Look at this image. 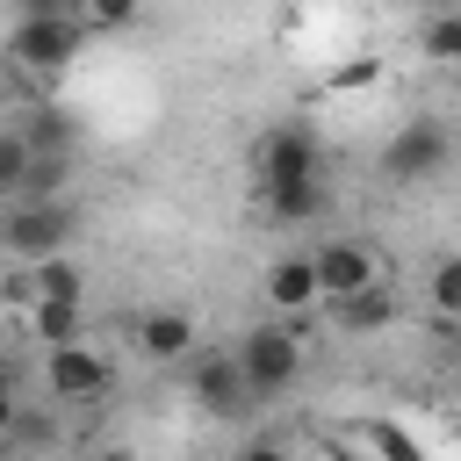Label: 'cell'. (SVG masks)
<instances>
[{
  "label": "cell",
  "mask_w": 461,
  "mask_h": 461,
  "mask_svg": "<svg viewBox=\"0 0 461 461\" xmlns=\"http://www.w3.org/2000/svg\"><path fill=\"white\" fill-rule=\"evenodd\" d=\"M72 230H79V209L72 202H0V252L22 259V267L65 259Z\"/></svg>",
  "instance_id": "6da1fadb"
},
{
  "label": "cell",
  "mask_w": 461,
  "mask_h": 461,
  "mask_svg": "<svg viewBox=\"0 0 461 461\" xmlns=\"http://www.w3.org/2000/svg\"><path fill=\"white\" fill-rule=\"evenodd\" d=\"M447 166H454V130L432 122V115H411V122L382 144V173H389L396 187H425V180H439Z\"/></svg>",
  "instance_id": "7a4b0ae2"
},
{
  "label": "cell",
  "mask_w": 461,
  "mask_h": 461,
  "mask_svg": "<svg viewBox=\"0 0 461 461\" xmlns=\"http://www.w3.org/2000/svg\"><path fill=\"white\" fill-rule=\"evenodd\" d=\"M230 353H238V367H245L252 396H288V389H295V375H303V339L288 331V317H281V324H252Z\"/></svg>",
  "instance_id": "3957f363"
},
{
  "label": "cell",
  "mask_w": 461,
  "mask_h": 461,
  "mask_svg": "<svg viewBox=\"0 0 461 461\" xmlns=\"http://www.w3.org/2000/svg\"><path fill=\"white\" fill-rule=\"evenodd\" d=\"M86 50V22H14L7 29V65L29 79H65V65Z\"/></svg>",
  "instance_id": "277c9868"
},
{
  "label": "cell",
  "mask_w": 461,
  "mask_h": 461,
  "mask_svg": "<svg viewBox=\"0 0 461 461\" xmlns=\"http://www.w3.org/2000/svg\"><path fill=\"white\" fill-rule=\"evenodd\" d=\"M252 173H259V194H274V187H303V180H324V151H317V137H310L303 122H281V130L259 137Z\"/></svg>",
  "instance_id": "5b68a950"
},
{
  "label": "cell",
  "mask_w": 461,
  "mask_h": 461,
  "mask_svg": "<svg viewBox=\"0 0 461 461\" xmlns=\"http://www.w3.org/2000/svg\"><path fill=\"white\" fill-rule=\"evenodd\" d=\"M317 281H324V303H346V295H360V288H389V267H382V252L367 245V238H324L317 252Z\"/></svg>",
  "instance_id": "8992f818"
},
{
  "label": "cell",
  "mask_w": 461,
  "mask_h": 461,
  "mask_svg": "<svg viewBox=\"0 0 461 461\" xmlns=\"http://www.w3.org/2000/svg\"><path fill=\"white\" fill-rule=\"evenodd\" d=\"M43 382H50L58 403H94V396L115 389V367H108V353H94L79 339V346H50L43 353Z\"/></svg>",
  "instance_id": "52a82bcc"
},
{
  "label": "cell",
  "mask_w": 461,
  "mask_h": 461,
  "mask_svg": "<svg viewBox=\"0 0 461 461\" xmlns=\"http://www.w3.org/2000/svg\"><path fill=\"white\" fill-rule=\"evenodd\" d=\"M187 389H194V403H202L209 418H238V411L252 403V382H245L238 353H194V367H187Z\"/></svg>",
  "instance_id": "ba28073f"
},
{
  "label": "cell",
  "mask_w": 461,
  "mask_h": 461,
  "mask_svg": "<svg viewBox=\"0 0 461 461\" xmlns=\"http://www.w3.org/2000/svg\"><path fill=\"white\" fill-rule=\"evenodd\" d=\"M267 303H274L281 317H303V310H317V303H324L317 259H310V252H281V259L267 267Z\"/></svg>",
  "instance_id": "9c48e42d"
},
{
  "label": "cell",
  "mask_w": 461,
  "mask_h": 461,
  "mask_svg": "<svg viewBox=\"0 0 461 461\" xmlns=\"http://www.w3.org/2000/svg\"><path fill=\"white\" fill-rule=\"evenodd\" d=\"M130 346L144 360H194V317L187 310H144L130 324Z\"/></svg>",
  "instance_id": "30bf717a"
},
{
  "label": "cell",
  "mask_w": 461,
  "mask_h": 461,
  "mask_svg": "<svg viewBox=\"0 0 461 461\" xmlns=\"http://www.w3.org/2000/svg\"><path fill=\"white\" fill-rule=\"evenodd\" d=\"M22 137H29V151H43V158H72V144H79V115H65L58 101H43V108L22 115Z\"/></svg>",
  "instance_id": "8fae6325"
},
{
  "label": "cell",
  "mask_w": 461,
  "mask_h": 461,
  "mask_svg": "<svg viewBox=\"0 0 461 461\" xmlns=\"http://www.w3.org/2000/svg\"><path fill=\"white\" fill-rule=\"evenodd\" d=\"M331 317H339V331H382V324H396V295L389 288H360V295L331 303Z\"/></svg>",
  "instance_id": "7c38bea8"
},
{
  "label": "cell",
  "mask_w": 461,
  "mask_h": 461,
  "mask_svg": "<svg viewBox=\"0 0 461 461\" xmlns=\"http://www.w3.org/2000/svg\"><path fill=\"white\" fill-rule=\"evenodd\" d=\"M267 209H274L281 223H317V216L331 209V187H324V180H303V187H274V194H267Z\"/></svg>",
  "instance_id": "4fadbf2b"
},
{
  "label": "cell",
  "mask_w": 461,
  "mask_h": 461,
  "mask_svg": "<svg viewBox=\"0 0 461 461\" xmlns=\"http://www.w3.org/2000/svg\"><path fill=\"white\" fill-rule=\"evenodd\" d=\"M425 310L447 317V324H461V252L432 259V274H425Z\"/></svg>",
  "instance_id": "5bb4252c"
},
{
  "label": "cell",
  "mask_w": 461,
  "mask_h": 461,
  "mask_svg": "<svg viewBox=\"0 0 461 461\" xmlns=\"http://www.w3.org/2000/svg\"><path fill=\"white\" fill-rule=\"evenodd\" d=\"M29 274H36V303H86L79 259H43V267H29Z\"/></svg>",
  "instance_id": "9a60e30c"
},
{
  "label": "cell",
  "mask_w": 461,
  "mask_h": 461,
  "mask_svg": "<svg viewBox=\"0 0 461 461\" xmlns=\"http://www.w3.org/2000/svg\"><path fill=\"white\" fill-rule=\"evenodd\" d=\"M29 331H36L43 353L50 346H79V303H36L29 310Z\"/></svg>",
  "instance_id": "2e32d148"
},
{
  "label": "cell",
  "mask_w": 461,
  "mask_h": 461,
  "mask_svg": "<svg viewBox=\"0 0 461 461\" xmlns=\"http://www.w3.org/2000/svg\"><path fill=\"white\" fill-rule=\"evenodd\" d=\"M29 166H36V151H29L22 122H7V130H0V202H14V194H22Z\"/></svg>",
  "instance_id": "e0dca14e"
},
{
  "label": "cell",
  "mask_w": 461,
  "mask_h": 461,
  "mask_svg": "<svg viewBox=\"0 0 461 461\" xmlns=\"http://www.w3.org/2000/svg\"><path fill=\"white\" fill-rule=\"evenodd\" d=\"M418 43H425V58H439V65L461 72V7H454V14H425Z\"/></svg>",
  "instance_id": "ac0fdd59"
},
{
  "label": "cell",
  "mask_w": 461,
  "mask_h": 461,
  "mask_svg": "<svg viewBox=\"0 0 461 461\" xmlns=\"http://www.w3.org/2000/svg\"><path fill=\"white\" fill-rule=\"evenodd\" d=\"M367 447H375L382 461H425V447H418L411 432H396V425H367Z\"/></svg>",
  "instance_id": "d6986e66"
},
{
  "label": "cell",
  "mask_w": 461,
  "mask_h": 461,
  "mask_svg": "<svg viewBox=\"0 0 461 461\" xmlns=\"http://www.w3.org/2000/svg\"><path fill=\"white\" fill-rule=\"evenodd\" d=\"M14 22H86V0H14Z\"/></svg>",
  "instance_id": "ffe728a7"
},
{
  "label": "cell",
  "mask_w": 461,
  "mask_h": 461,
  "mask_svg": "<svg viewBox=\"0 0 461 461\" xmlns=\"http://www.w3.org/2000/svg\"><path fill=\"white\" fill-rule=\"evenodd\" d=\"M144 14V0H86V29H130Z\"/></svg>",
  "instance_id": "44dd1931"
},
{
  "label": "cell",
  "mask_w": 461,
  "mask_h": 461,
  "mask_svg": "<svg viewBox=\"0 0 461 461\" xmlns=\"http://www.w3.org/2000/svg\"><path fill=\"white\" fill-rule=\"evenodd\" d=\"M375 79H382V58H353V65H339V72H331V86H339V94H346V86H375Z\"/></svg>",
  "instance_id": "7402d4cb"
},
{
  "label": "cell",
  "mask_w": 461,
  "mask_h": 461,
  "mask_svg": "<svg viewBox=\"0 0 461 461\" xmlns=\"http://www.w3.org/2000/svg\"><path fill=\"white\" fill-rule=\"evenodd\" d=\"M7 439H14V382L0 375V447H7Z\"/></svg>",
  "instance_id": "603a6c76"
},
{
  "label": "cell",
  "mask_w": 461,
  "mask_h": 461,
  "mask_svg": "<svg viewBox=\"0 0 461 461\" xmlns=\"http://www.w3.org/2000/svg\"><path fill=\"white\" fill-rule=\"evenodd\" d=\"M238 461H288V454H281V447H267V439H259V447H245V454H238Z\"/></svg>",
  "instance_id": "cb8c5ba5"
},
{
  "label": "cell",
  "mask_w": 461,
  "mask_h": 461,
  "mask_svg": "<svg viewBox=\"0 0 461 461\" xmlns=\"http://www.w3.org/2000/svg\"><path fill=\"white\" fill-rule=\"evenodd\" d=\"M79 461H130L122 447H101V454H79Z\"/></svg>",
  "instance_id": "d4e9b609"
},
{
  "label": "cell",
  "mask_w": 461,
  "mask_h": 461,
  "mask_svg": "<svg viewBox=\"0 0 461 461\" xmlns=\"http://www.w3.org/2000/svg\"><path fill=\"white\" fill-rule=\"evenodd\" d=\"M425 7H432V14H454V7H461V0H425Z\"/></svg>",
  "instance_id": "484cf974"
},
{
  "label": "cell",
  "mask_w": 461,
  "mask_h": 461,
  "mask_svg": "<svg viewBox=\"0 0 461 461\" xmlns=\"http://www.w3.org/2000/svg\"><path fill=\"white\" fill-rule=\"evenodd\" d=\"M339 461H360V454H339Z\"/></svg>",
  "instance_id": "4316f807"
}]
</instances>
